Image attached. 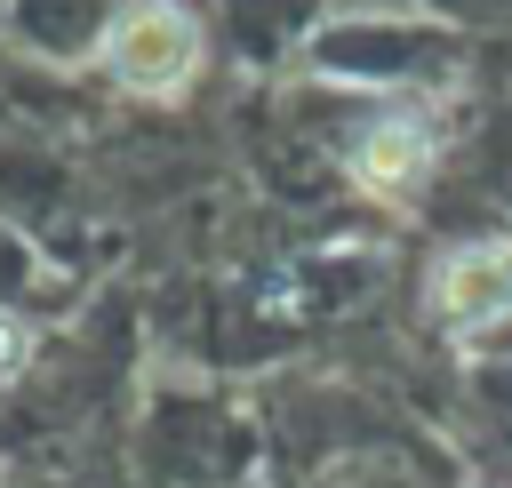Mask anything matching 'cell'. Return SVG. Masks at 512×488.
I'll list each match as a JSON object with an SVG mask.
<instances>
[{
    "label": "cell",
    "mask_w": 512,
    "mask_h": 488,
    "mask_svg": "<svg viewBox=\"0 0 512 488\" xmlns=\"http://www.w3.org/2000/svg\"><path fill=\"white\" fill-rule=\"evenodd\" d=\"M200 56H208V40H200L192 8H176V0H128L96 32L104 80H120L128 96H176V88H192Z\"/></svg>",
    "instance_id": "6da1fadb"
},
{
    "label": "cell",
    "mask_w": 512,
    "mask_h": 488,
    "mask_svg": "<svg viewBox=\"0 0 512 488\" xmlns=\"http://www.w3.org/2000/svg\"><path fill=\"white\" fill-rule=\"evenodd\" d=\"M424 304L440 328H488L512 312V232H480L456 240L448 256H432L424 272Z\"/></svg>",
    "instance_id": "7a4b0ae2"
},
{
    "label": "cell",
    "mask_w": 512,
    "mask_h": 488,
    "mask_svg": "<svg viewBox=\"0 0 512 488\" xmlns=\"http://www.w3.org/2000/svg\"><path fill=\"white\" fill-rule=\"evenodd\" d=\"M344 168H352V184L360 192H376V200H416L424 184H432V168H440V128L424 120V112H376L360 136H352V152H344Z\"/></svg>",
    "instance_id": "3957f363"
},
{
    "label": "cell",
    "mask_w": 512,
    "mask_h": 488,
    "mask_svg": "<svg viewBox=\"0 0 512 488\" xmlns=\"http://www.w3.org/2000/svg\"><path fill=\"white\" fill-rule=\"evenodd\" d=\"M24 360H32V328H24L16 312H0V376H16Z\"/></svg>",
    "instance_id": "277c9868"
}]
</instances>
